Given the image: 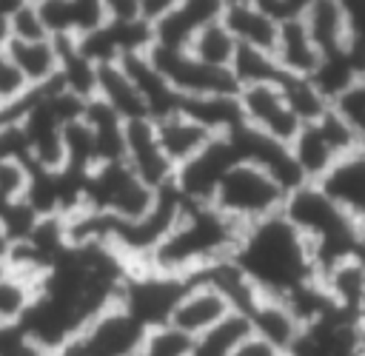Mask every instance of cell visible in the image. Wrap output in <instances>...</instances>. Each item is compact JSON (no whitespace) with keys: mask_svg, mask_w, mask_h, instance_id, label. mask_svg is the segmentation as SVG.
I'll list each match as a JSON object with an SVG mask.
<instances>
[{"mask_svg":"<svg viewBox=\"0 0 365 356\" xmlns=\"http://www.w3.org/2000/svg\"><path fill=\"white\" fill-rule=\"evenodd\" d=\"M234 259L262 296L285 299L317 279L314 253L282 211L248 225L240 236Z\"/></svg>","mask_w":365,"mask_h":356,"instance_id":"6da1fadb","label":"cell"},{"mask_svg":"<svg viewBox=\"0 0 365 356\" xmlns=\"http://www.w3.org/2000/svg\"><path fill=\"white\" fill-rule=\"evenodd\" d=\"M242 231V225L220 214L211 202H185L177 225L145 262V271L174 279H194L214 262L234 256Z\"/></svg>","mask_w":365,"mask_h":356,"instance_id":"7a4b0ae2","label":"cell"},{"mask_svg":"<svg viewBox=\"0 0 365 356\" xmlns=\"http://www.w3.org/2000/svg\"><path fill=\"white\" fill-rule=\"evenodd\" d=\"M282 216L305 236L317 273L328 268L331 262L351 256L356 236H359V222H354L319 185H299L285 197Z\"/></svg>","mask_w":365,"mask_h":356,"instance_id":"3957f363","label":"cell"},{"mask_svg":"<svg viewBox=\"0 0 365 356\" xmlns=\"http://www.w3.org/2000/svg\"><path fill=\"white\" fill-rule=\"evenodd\" d=\"M288 191L259 165L254 162H234L220 185L214 188L211 205L234 219L237 225L248 228L265 216H274L282 211Z\"/></svg>","mask_w":365,"mask_h":356,"instance_id":"277c9868","label":"cell"},{"mask_svg":"<svg viewBox=\"0 0 365 356\" xmlns=\"http://www.w3.org/2000/svg\"><path fill=\"white\" fill-rule=\"evenodd\" d=\"M157 199V191L148 188L123 159L106 162L86 177L83 211L100 214L106 219H137Z\"/></svg>","mask_w":365,"mask_h":356,"instance_id":"5b68a950","label":"cell"},{"mask_svg":"<svg viewBox=\"0 0 365 356\" xmlns=\"http://www.w3.org/2000/svg\"><path fill=\"white\" fill-rule=\"evenodd\" d=\"M145 57L177 97H234L240 91L231 68L205 66L185 48H165L151 43Z\"/></svg>","mask_w":365,"mask_h":356,"instance_id":"8992f818","label":"cell"},{"mask_svg":"<svg viewBox=\"0 0 365 356\" xmlns=\"http://www.w3.org/2000/svg\"><path fill=\"white\" fill-rule=\"evenodd\" d=\"M145 330L148 328H143L114 302L94 316L57 356H137Z\"/></svg>","mask_w":365,"mask_h":356,"instance_id":"52a82bcc","label":"cell"},{"mask_svg":"<svg viewBox=\"0 0 365 356\" xmlns=\"http://www.w3.org/2000/svg\"><path fill=\"white\" fill-rule=\"evenodd\" d=\"M188 279H174L165 273H154V271H128V276L123 279L117 305L131 313L143 328H157V325H168V316L174 310V302L180 299L182 288Z\"/></svg>","mask_w":365,"mask_h":356,"instance_id":"ba28073f","label":"cell"},{"mask_svg":"<svg viewBox=\"0 0 365 356\" xmlns=\"http://www.w3.org/2000/svg\"><path fill=\"white\" fill-rule=\"evenodd\" d=\"M237 105H240V117L248 128H254L265 137H274L285 145L302 128V122L294 117V111L285 103V91H282L279 80L242 85L237 91Z\"/></svg>","mask_w":365,"mask_h":356,"instance_id":"9c48e42d","label":"cell"},{"mask_svg":"<svg viewBox=\"0 0 365 356\" xmlns=\"http://www.w3.org/2000/svg\"><path fill=\"white\" fill-rule=\"evenodd\" d=\"M123 162L154 191L171 188L177 168L163 154V145L157 140V128L151 117L128 120L123 128Z\"/></svg>","mask_w":365,"mask_h":356,"instance_id":"30bf717a","label":"cell"},{"mask_svg":"<svg viewBox=\"0 0 365 356\" xmlns=\"http://www.w3.org/2000/svg\"><path fill=\"white\" fill-rule=\"evenodd\" d=\"M356 350L359 322L339 308H328L325 313L302 325V333L291 347L294 356H356Z\"/></svg>","mask_w":365,"mask_h":356,"instance_id":"8fae6325","label":"cell"},{"mask_svg":"<svg viewBox=\"0 0 365 356\" xmlns=\"http://www.w3.org/2000/svg\"><path fill=\"white\" fill-rule=\"evenodd\" d=\"M237 162L231 142L225 137H214L197 157L182 162L174 174V191L185 202H211L214 188L225 177V171Z\"/></svg>","mask_w":365,"mask_h":356,"instance_id":"7c38bea8","label":"cell"},{"mask_svg":"<svg viewBox=\"0 0 365 356\" xmlns=\"http://www.w3.org/2000/svg\"><path fill=\"white\" fill-rule=\"evenodd\" d=\"M228 313H234L228 308V302L202 279H188L180 299L174 302V310L168 316V325L182 330L185 336H200L205 330H211L214 325H220Z\"/></svg>","mask_w":365,"mask_h":356,"instance_id":"4fadbf2b","label":"cell"},{"mask_svg":"<svg viewBox=\"0 0 365 356\" xmlns=\"http://www.w3.org/2000/svg\"><path fill=\"white\" fill-rule=\"evenodd\" d=\"M222 0H180L165 17L151 23V43L165 48H188L197 28L222 17Z\"/></svg>","mask_w":365,"mask_h":356,"instance_id":"5bb4252c","label":"cell"},{"mask_svg":"<svg viewBox=\"0 0 365 356\" xmlns=\"http://www.w3.org/2000/svg\"><path fill=\"white\" fill-rule=\"evenodd\" d=\"M248 325H251V336L274 347L279 356L291 353V347L302 333V322L297 319V313L288 308L285 299L277 296H259V302L248 310Z\"/></svg>","mask_w":365,"mask_h":356,"instance_id":"9a60e30c","label":"cell"},{"mask_svg":"<svg viewBox=\"0 0 365 356\" xmlns=\"http://www.w3.org/2000/svg\"><path fill=\"white\" fill-rule=\"evenodd\" d=\"M299 17H302L311 40L322 51V57L339 54L354 34L342 0H305V6L299 9Z\"/></svg>","mask_w":365,"mask_h":356,"instance_id":"2e32d148","label":"cell"},{"mask_svg":"<svg viewBox=\"0 0 365 356\" xmlns=\"http://www.w3.org/2000/svg\"><path fill=\"white\" fill-rule=\"evenodd\" d=\"M274 60L285 77H314V71L322 63V51L311 40L302 17H288L279 23L277 31V46H274Z\"/></svg>","mask_w":365,"mask_h":356,"instance_id":"e0dca14e","label":"cell"},{"mask_svg":"<svg viewBox=\"0 0 365 356\" xmlns=\"http://www.w3.org/2000/svg\"><path fill=\"white\" fill-rule=\"evenodd\" d=\"M319 188L359 225H365V148L342 157Z\"/></svg>","mask_w":365,"mask_h":356,"instance_id":"ac0fdd59","label":"cell"},{"mask_svg":"<svg viewBox=\"0 0 365 356\" xmlns=\"http://www.w3.org/2000/svg\"><path fill=\"white\" fill-rule=\"evenodd\" d=\"M6 51L14 60V66L20 68L23 80L31 85V91L57 83L60 66H63V43L60 40H54V37L34 40V43L9 40L6 43Z\"/></svg>","mask_w":365,"mask_h":356,"instance_id":"d6986e66","label":"cell"},{"mask_svg":"<svg viewBox=\"0 0 365 356\" xmlns=\"http://www.w3.org/2000/svg\"><path fill=\"white\" fill-rule=\"evenodd\" d=\"M94 97L103 100L111 111H117L125 122L128 120H140V117H151L140 88L134 85V80L128 77V71H125V66L120 60L97 63Z\"/></svg>","mask_w":365,"mask_h":356,"instance_id":"ffe728a7","label":"cell"},{"mask_svg":"<svg viewBox=\"0 0 365 356\" xmlns=\"http://www.w3.org/2000/svg\"><path fill=\"white\" fill-rule=\"evenodd\" d=\"M154 128H157V140L163 145V154L171 159L174 168H180L191 157H197L214 140L211 131H205L200 122H194L182 111H171V114L154 120Z\"/></svg>","mask_w":365,"mask_h":356,"instance_id":"44dd1931","label":"cell"},{"mask_svg":"<svg viewBox=\"0 0 365 356\" xmlns=\"http://www.w3.org/2000/svg\"><path fill=\"white\" fill-rule=\"evenodd\" d=\"M317 282L334 308L354 316L365 290V265L356 256H342L328 268H322L317 273Z\"/></svg>","mask_w":365,"mask_h":356,"instance_id":"7402d4cb","label":"cell"},{"mask_svg":"<svg viewBox=\"0 0 365 356\" xmlns=\"http://www.w3.org/2000/svg\"><path fill=\"white\" fill-rule=\"evenodd\" d=\"M288 151L299 168L302 182H311V185H319L331 174V168L339 162L336 151L328 145V140L319 134V128L314 122H308L297 131V137L288 142Z\"/></svg>","mask_w":365,"mask_h":356,"instance_id":"603a6c76","label":"cell"},{"mask_svg":"<svg viewBox=\"0 0 365 356\" xmlns=\"http://www.w3.org/2000/svg\"><path fill=\"white\" fill-rule=\"evenodd\" d=\"M220 20L225 23V28H228L231 37L237 40V46H248V48H259V51L274 54L279 23L271 20L268 14H262L259 9H254L251 3L225 6Z\"/></svg>","mask_w":365,"mask_h":356,"instance_id":"cb8c5ba5","label":"cell"},{"mask_svg":"<svg viewBox=\"0 0 365 356\" xmlns=\"http://www.w3.org/2000/svg\"><path fill=\"white\" fill-rule=\"evenodd\" d=\"M177 111L188 114L194 122H200L214 137H225L242 125L237 94L234 97H180Z\"/></svg>","mask_w":365,"mask_h":356,"instance_id":"d4e9b609","label":"cell"},{"mask_svg":"<svg viewBox=\"0 0 365 356\" xmlns=\"http://www.w3.org/2000/svg\"><path fill=\"white\" fill-rule=\"evenodd\" d=\"M251 336V325L248 316L242 313H228L220 325H214L211 330L200 333L191 339L188 356H234V350Z\"/></svg>","mask_w":365,"mask_h":356,"instance_id":"484cf974","label":"cell"},{"mask_svg":"<svg viewBox=\"0 0 365 356\" xmlns=\"http://www.w3.org/2000/svg\"><path fill=\"white\" fill-rule=\"evenodd\" d=\"M194 60L214 66V68H231V60L237 54V40L231 37V31L225 28L222 20L205 23L202 28L194 31L188 48H185Z\"/></svg>","mask_w":365,"mask_h":356,"instance_id":"4316f807","label":"cell"},{"mask_svg":"<svg viewBox=\"0 0 365 356\" xmlns=\"http://www.w3.org/2000/svg\"><path fill=\"white\" fill-rule=\"evenodd\" d=\"M37 293V279L17 271H0V328H17L31 308Z\"/></svg>","mask_w":365,"mask_h":356,"instance_id":"83f0119b","label":"cell"},{"mask_svg":"<svg viewBox=\"0 0 365 356\" xmlns=\"http://www.w3.org/2000/svg\"><path fill=\"white\" fill-rule=\"evenodd\" d=\"M279 85H282V91H285L288 108L294 111V117H297L302 125L317 122V120L334 105V103L314 85L311 77H285V74H282Z\"/></svg>","mask_w":365,"mask_h":356,"instance_id":"f1b7e54d","label":"cell"},{"mask_svg":"<svg viewBox=\"0 0 365 356\" xmlns=\"http://www.w3.org/2000/svg\"><path fill=\"white\" fill-rule=\"evenodd\" d=\"M231 74L237 80V85H257V83H274L282 80V71L274 60V54L259 51V48H248V46H237V54L231 60Z\"/></svg>","mask_w":365,"mask_h":356,"instance_id":"f546056e","label":"cell"},{"mask_svg":"<svg viewBox=\"0 0 365 356\" xmlns=\"http://www.w3.org/2000/svg\"><path fill=\"white\" fill-rule=\"evenodd\" d=\"M0 162H23L31 168V145L20 111H0Z\"/></svg>","mask_w":365,"mask_h":356,"instance_id":"4dcf8cb0","label":"cell"},{"mask_svg":"<svg viewBox=\"0 0 365 356\" xmlns=\"http://www.w3.org/2000/svg\"><path fill=\"white\" fill-rule=\"evenodd\" d=\"M188 347H191V336H185L171 325H157L145 330L137 356H188Z\"/></svg>","mask_w":365,"mask_h":356,"instance_id":"1f68e13d","label":"cell"},{"mask_svg":"<svg viewBox=\"0 0 365 356\" xmlns=\"http://www.w3.org/2000/svg\"><path fill=\"white\" fill-rule=\"evenodd\" d=\"M29 94H31V85L23 80L20 68L9 57L6 46H0V105L20 111V105L29 100Z\"/></svg>","mask_w":365,"mask_h":356,"instance_id":"d6a6232c","label":"cell"},{"mask_svg":"<svg viewBox=\"0 0 365 356\" xmlns=\"http://www.w3.org/2000/svg\"><path fill=\"white\" fill-rule=\"evenodd\" d=\"M46 37H48V31H46L43 17H40L34 3L20 0L17 6H11V11H9V40L34 43V40H46Z\"/></svg>","mask_w":365,"mask_h":356,"instance_id":"836d02e7","label":"cell"},{"mask_svg":"<svg viewBox=\"0 0 365 356\" xmlns=\"http://www.w3.org/2000/svg\"><path fill=\"white\" fill-rule=\"evenodd\" d=\"M106 23L128 26V23H143V0H100Z\"/></svg>","mask_w":365,"mask_h":356,"instance_id":"e575fe53","label":"cell"},{"mask_svg":"<svg viewBox=\"0 0 365 356\" xmlns=\"http://www.w3.org/2000/svg\"><path fill=\"white\" fill-rule=\"evenodd\" d=\"M0 356H51L46 347H40L29 333L17 328H9V333L0 342Z\"/></svg>","mask_w":365,"mask_h":356,"instance_id":"d590c367","label":"cell"},{"mask_svg":"<svg viewBox=\"0 0 365 356\" xmlns=\"http://www.w3.org/2000/svg\"><path fill=\"white\" fill-rule=\"evenodd\" d=\"M251 6L259 9L262 14H268V17L277 20V23H282V20L299 14V3H297V0H251Z\"/></svg>","mask_w":365,"mask_h":356,"instance_id":"8d00e7d4","label":"cell"},{"mask_svg":"<svg viewBox=\"0 0 365 356\" xmlns=\"http://www.w3.org/2000/svg\"><path fill=\"white\" fill-rule=\"evenodd\" d=\"M177 3H180V0H143V20L151 26V23H157L160 17H165Z\"/></svg>","mask_w":365,"mask_h":356,"instance_id":"74e56055","label":"cell"},{"mask_svg":"<svg viewBox=\"0 0 365 356\" xmlns=\"http://www.w3.org/2000/svg\"><path fill=\"white\" fill-rule=\"evenodd\" d=\"M234 356H279L274 347H268L265 342H259V339H254V336H248L237 350H234Z\"/></svg>","mask_w":365,"mask_h":356,"instance_id":"f35d334b","label":"cell"},{"mask_svg":"<svg viewBox=\"0 0 365 356\" xmlns=\"http://www.w3.org/2000/svg\"><path fill=\"white\" fill-rule=\"evenodd\" d=\"M9 11H11V6L0 0V46L9 43Z\"/></svg>","mask_w":365,"mask_h":356,"instance_id":"ab89813d","label":"cell"},{"mask_svg":"<svg viewBox=\"0 0 365 356\" xmlns=\"http://www.w3.org/2000/svg\"><path fill=\"white\" fill-rule=\"evenodd\" d=\"M354 316H356V322H359V325H365V290H362V299H359V305H356V313H354Z\"/></svg>","mask_w":365,"mask_h":356,"instance_id":"60d3db41","label":"cell"},{"mask_svg":"<svg viewBox=\"0 0 365 356\" xmlns=\"http://www.w3.org/2000/svg\"><path fill=\"white\" fill-rule=\"evenodd\" d=\"M356 356H365V325H359V350Z\"/></svg>","mask_w":365,"mask_h":356,"instance_id":"b9f144b4","label":"cell"},{"mask_svg":"<svg viewBox=\"0 0 365 356\" xmlns=\"http://www.w3.org/2000/svg\"><path fill=\"white\" fill-rule=\"evenodd\" d=\"M6 251H9V242H6V236H3V231H0V262H3Z\"/></svg>","mask_w":365,"mask_h":356,"instance_id":"7bdbcfd3","label":"cell"},{"mask_svg":"<svg viewBox=\"0 0 365 356\" xmlns=\"http://www.w3.org/2000/svg\"><path fill=\"white\" fill-rule=\"evenodd\" d=\"M242 3H251V0H222V6H242Z\"/></svg>","mask_w":365,"mask_h":356,"instance_id":"ee69618b","label":"cell"},{"mask_svg":"<svg viewBox=\"0 0 365 356\" xmlns=\"http://www.w3.org/2000/svg\"><path fill=\"white\" fill-rule=\"evenodd\" d=\"M29 3H48V0H29Z\"/></svg>","mask_w":365,"mask_h":356,"instance_id":"f6af8a7d","label":"cell"},{"mask_svg":"<svg viewBox=\"0 0 365 356\" xmlns=\"http://www.w3.org/2000/svg\"><path fill=\"white\" fill-rule=\"evenodd\" d=\"M282 356H294V353H282Z\"/></svg>","mask_w":365,"mask_h":356,"instance_id":"bcb514c9","label":"cell"},{"mask_svg":"<svg viewBox=\"0 0 365 356\" xmlns=\"http://www.w3.org/2000/svg\"><path fill=\"white\" fill-rule=\"evenodd\" d=\"M0 111H3V105H0Z\"/></svg>","mask_w":365,"mask_h":356,"instance_id":"7dc6e473","label":"cell"}]
</instances>
